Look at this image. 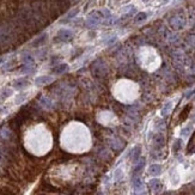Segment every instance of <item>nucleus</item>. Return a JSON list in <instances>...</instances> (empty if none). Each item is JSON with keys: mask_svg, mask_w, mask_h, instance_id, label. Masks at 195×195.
<instances>
[{"mask_svg": "<svg viewBox=\"0 0 195 195\" xmlns=\"http://www.w3.org/2000/svg\"><path fill=\"white\" fill-rule=\"evenodd\" d=\"M101 19H102V13L99 14L97 12H94L87 17V25L89 27H97L98 24L101 23Z\"/></svg>", "mask_w": 195, "mask_h": 195, "instance_id": "obj_1", "label": "nucleus"}, {"mask_svg": "<svg viewBox=\"0 0 195 195\" xmlns=\"http://www.w3.org/2000/svg\"><path fill=\"white\" fill-rule=\"evenodd\" d=\"M73 32L68 30V29H61V30H59V32H57V37L61 40V41L64 42H68L71 41L72 39H73Z\"/></svg>", "mask_w": 195, "mask_h": 195, "instance_id": "obj_2", "label": "nucleus"}, {"mask_svg": "<svg viewBox=\"0 0 195 195\" xmlns=\"http://www.w3.org/2000/svg\"><path fill=\"white\" fill-rule=\"evenodd\" d=\"M52 82H53V78L49 75H42V77L36 78V80H35V83L37 85H44V84H49Z\"/></svg>", "mask_w": 195, "mask_h": 195, "instance_id": "obj_3", "label": "nucleus"}, {"mask_svg": "<svg viewBox=\"0 0 195 195\" xmlns=\"http://www.w3.org/2000/svg\"><path fill=\"white\" fill-rule=\"evenodd\" d=\"M67 70H68V65H67V64H59L57 66H55V67L53 68V73H55V74H62V73H65Z\"/></svg>", "mask_w": 195, "mask_h": 195, "instance_id": "obj_4", "label": "nucleus"}, {"mask_svg": "<svg viewBox=\"0 0 195 195\" xmlns=\"http://www.w3.org/2000/svg\"><path fill=\"white\" fill-rule=\"evenodd\" d=\"M29 83L27 79H18V80H16L13 84L14 89H18V90H22V89H24L25 86H28Z\"/></svg>", "mask_w": 195, "mask_h": 195, "instance_id": "obj_5", "label": "nucleus"}, {"mask_svg": "<svg viewBox=\"0 0 195 195\" xmlns=\"http://www.w3.org/2000/svg\"><path fill=\"white\" fill-rule=\"evenodd\" d=\"M46 40H47V35L44 34V35H42L40 39H37L36 41L34 42V43H32V46H34V47H37V46H42V44H44Z\"/></svg>", "mask_w": 195, "mask_h": 195, "instance_id": "obj_6", "label": "nucleus"}, {"mask_svg": "<svg viewBox=\"0 0 195 195\" xmlns=\"http://www.w3.org/2000/svg\"><path fill=\"white\" fill-rule=\"evenodd\" d=\"M146 17H147V16H146V13H145V12H140V13L138 14L137 17H135V22H137V23L144 22V20L146 19Z\"/></svg>", "mask_w": 195, "mask_h": 195, "instance_id": "obj_7", "label": "nucleus"}, {"mask_svg": "<svg viewBox=\"0 0 195 195\" xmlns=\"http://www.w3.org/2000/svg\"><path fill=\"white\" fill-rule=\"evenodd\" d=\"M159 171H160V167H157V165L152 167H151V170H150V172H151V174H158Z\"/></svg>", "mask_w": 195, "mask_h": 195, "instance_id": "obj_8", "label": "nucleus"}, {"mask_svg": "<svg viewBox=\"0 0 195 195\" xmlns=\"http://www.w3.org/2000/svg\"><path fill=\"white\" fill-rule=\"evenodd\" d=\"M1 61H2V60H1V59H0V62H1Z\"/></svg>", "mask_w": 195, "mask_h": 195, "instance_id": "obj_9", "label": "nucleus"}]
</instances>
